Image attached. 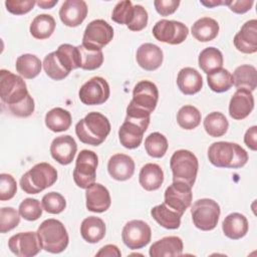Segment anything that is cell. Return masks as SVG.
<instances>
[{
    "label": "cell",
    "mask_w": 257,
    "mask_h": 257,
    "mask_svg": "<svg viewBox=\"0 0 257 257\" xmlns=\"http://www.w3.org/2000/svg\"><path fill=\"white\" fill-rule=\"evenodd\" d=\"M150 112L128 104L124 121L118 130L120 145L130 150L138 148L150 124Z\"/></svg>",
    "instance_id": "1"
},
{
    "label": "cell",
    "mask_w": 257,
    "mask_h": 257,
    "mask_svg": "<svg viewBox=\"0 0 257 257\" xmlns=\"http://www.w3.org/2000/svg\"><path fill=\"white\" fill-rule=\"evenodd\" d=\"M110 133V122L100 112H88L75 124V134L79 141L90 146H99Z\"/></svg>",
    "instance_id": "2"
},
{
    "label": "cell",
    "mask_w": 257,
    "mask_h": 257,
    "mask_svg": "<svg viewBox=\"0 0 257 257\" xmlns=\"http://www.w3.org/2000/svg\"><path fill=\"white\" fill-rule=\"evenodd\" d=\"M208 159L217 168L239 169L248 162L247 152L238 144L230 142H216L208 149Z\"/></svg>",
    "instance_id": "3"
},
{
    "label": "cell",
    "mask_w": 257,
    "mask_h": 257,
    "mask_svg": "<svg viewBox=\"0 0 257 257\" xmlns=\"http://www.w3.org/2000/svg\"><path fill=\"white\" fill-rule=\"evenodd\" d=\"M37 236L43 250L57 254L68 245V234L64 225L56 219L44 220L37 229Z\"/></svg>",
    "instance_id": "4"
},
{
    "label": "cell",
    "mask_w": 257,
    "mask_h": 257,
    "mask_svg": "<svg viewBox=\"0 0 257 257\" xmlns=\"http://www.w3.org/2000/svg\"><path fill=\"white\" fill-rule=\"evenodd\" d=\"M57 180L56 169L48 163H38L22 175L20 187L27 194H37L51 187Z\"/></svg>",
    "instance_id": "5"
},
{
    "label": "cell",
    "mask_w": 257,
    "mask_h": 257,
    "mask_svg": "<svg viewBox=\"0 0 257 257\" xmlns=\"http://www.w3.org/2000/svg\"><path fill=\"white\" fill-rule=\"evenodd\" d=\"M173 181L183 182L193 187L197 178L199 163L197 157L188 150L176 151L170 160Z\"/></svg>",
    "instance_id": "6"
},
{
    "label": "cell",
    "mask_w": 257,
    "mask_h": 257,
    "mask_svg": "<svg viewBox=\"0 0 257 257\" xmlns=\"http://www.w3.org/2000/svg\"><path fill=\"white\" fill-rule=\"evenodd\" d=\"M29 94L22 77L9 70H0V97L3 106L21 102Z\"/></svg>",
    "instance_id": "7"
},
{
    "label": "cell",
    "mask_w": 257,
    "mask_h": 257,
    "mask_svg": "<svg viewBox=\"0 0 257 257\" xmlns=\"http://www.w3.org/2000/svg\"><path fill=\"white\" fill-rule=\"evenodd\" d=\"M221 209L219 204L208 198L197 200L192 208V220L198 229L202 231H211L215 229L218 224Z\"/></svg>",
    "instance_id": "8"
},
{
    "label": "cell",
    "mask_w": 257,
    "mask_h": 257,
    "mask_svg": "<svg viewBox=\"0 0 257 257\" xmlns=\"http://www.w3.org/2000/svg\"><path fill=\"white\" fill-rule=\"evenodd\" d=\"M97 155L89 150H82L78 154L73 170V180L77 187L86 189L95 182Z\"/></svg>",
    "instance_id": "9"
},
{
    "label": "cell",
    "mask_w": 257,
    "mask_h": 257,
    "mask_svg": "<svg viewBox=\"0 0 257 257\" xmlns=\"http://www.w3.org/2000/svg\"><path fill=\"white\" fill-rule=\"evenodd\" d=\"M113 37V28L103 19H95L89 22L84 30L82 45L88 49L101 50Z\"/></svg>",
    "instance_id": "10"
},
{
    "label": "cell",
    "mask_w": 257,
    "mask_h": 257,
    "mask_svg": "<svg viewBox=\"0 0 257 257\" xmlns=\"http://www.w3.org/2000/svg\"><path fill=\"white\" fill-rule=\"evenodd\" d=\"M152 32L157 40L177 45L186 40L189 34V29L180 21L162 19L154 25Z\"/></svg>",
    "instance_id": "11"
},
{
    "label": "cell",
    "mask_w": 257,
    "mask_h": 257,
    "mask_svg": "<svg viewBox=\"0 0 257 257\" xmlns=\"http://www.w3.org/2000/svg\"><path fill=\"white\" fill-rule=\"evenodd\" d=\"M110 94L107 81L100 76H93L82 84L78 91L79 99L86 105H97L104 103Z\"/></svg>",
    "instance_id": "12"
},
{
    "label": "cell",
    "mask_w": 257,
    "mask_h": 257,
    "mask_svg": "<svg viewBox=\"0 0 257 257\" xmlns=\"http://www.w3.org/2000/svg\"><path fill=\"white\" fill-rule=\"evenodd\" d=\"M152 238L151 227L142 220L128 221L122 228L121 239L126 247L132 250L147 246Z\"/></svg>",
    "instance_id": "13"
},
{
    "label": "cell",
    "mask_w": 257,
    "mask_h": 257,
    "mask_svg": "<svg viewBox=\"0 0 257 257\" xmlns=\"http://www.w3.org/2000/svg\"><path fill=\"white\" fill-rule=\"evenodd\" d=\"M165 204L183 215L192 203V187L183 182H174L165 191Z\"/></svg>",
    "instance_id": "14"
},
{
    "label": "cell",
    "mask_w": 257,
    "mask_h": 257,
    "mask_svg": "<svg viewBox=\"0 0 257 257\" xmlns=\"http://www.w3.org/2000/svg\"><path fill=\"white\" fill-rule=\"evenodd\" d=\"M159 90L157 85L150 80L138 82L133 90V99L130 104L152 113L158 103Z\"/></svg>",
    "instance_id": "15"
},
{
    "label": "cell",
    "mask_w": 257,
    "mask_h": 257,
    "mask_svg": "<svg viewBox=\"0 0 257 257\" xmlns=\"http://www.w3.org/2000/svg\"><path fill=\"white\" fill-rule=\"evenodd\" d=\"M10 251L18 257H32L42 249L36 232H20L10 237L8 241Z\"/></svg>",
    "instance_id": "16"
},
{
    "label": "cell",
    "mask_w": 257,
    "mask_h": 257,
    "mask_svg": "<svg viewBox=\"0 0 257 257\" xmlns=\"http://www.w3.org/2000/svg\"><path fill=\"white\" fill-rule=\"evenodd\" d=\"M87 11V5L83 0H66L59 9V17L64 25L76 27L84 21Z\"/></svg>",
    "instance_id": "17"
},
{
    "label": "cell",
    "mask_w": 257,
    "mask_h": 257,
    "mask_svg": "<svg viewBox=\"0 0 257 257\" xmlns=\"http://www.w3.org/2000/svg\"><path fill=\"white\" fill-rule=\"evenodd\" d=\"M237 50L242 53L252 54L257 51V20L246 21L233 39Z\"/></svg>",
    "instance_id": "18"
},
{
    "label": "cell",
    "mask_w": 257,
    "mask_h": 257,
    "mask_svg": "<svg viewBox=\"0 0 257 257\" xmlns=\"http://www.w3.org/2000/svg\"><path fill=\"white\" fill-rule=\"evenodd\" d=\"M254 108V97L252 91L238 88L230 99L229 114L232 118L241 120L247 117Z\"/></svg>",
    "instance_id": "19"
},
{
    "label": "cell",
    "mask_w": 257,
    "mask_h": 257,
    "mask_svg": "<svg viewBox=\"0 0 257 257\" xmlns=\"http://www.w3.org/2000/svg\"><path fill=\"white\" fill-rule=\"evenodd\" d=\"M77 145L71 136H59L50 145L51 157L60 165H69L76 154Z\"/></svg>",
    "instance_id": "20"
},
{
    "label": "cell",
    "mask_w": 257,
    "mask_h": 257,
    "mask_svg": "<svg viewBox=\"0 0 257 257\" xmlns=\"http://www.w3.org/2000/svg\"><path fill=\"white\" fill-rule=\"evenodd\" d=\"M85 199L87 210L94 213L105 212L111 204L108 190L98 183H93L86 188Z\"/></svg>",
    "instance_id": "21"
},
{
    "label": "cell",
    "mask_w": 257,
    "mask_h": 257,
    "mask_svg": "<svg viewBox=\"0 0 257 257\" xmlns=\"http://www.w3.org/2000/svg\"><path fill=\"white\" fill-rule=\"evenodd\" d=\"M107 171L112 179L120 182L126 181L135 173V162L127 155L115 154L108 160Z\"/></svg>",
    "instance_id": "22"
},
{
    "label": "cell",
    "mask_w": 257,
    "mask_h": 257,
    "mask_svg": "<svg viewBox=\"0 0 257 257\" xmlns=\"http://www.w3.org/2000/svg\"><path fill=\"white\" fill-rule=\"evenodd\" d=\"M137 62L145 70L153 71L158 69L164 59L162 49L153 43H144L137 50Z\"/></svg>",
    "instance_id": "23"
},
{
    "label": "cell",
    "mask_w": 257,
    "mask_h": 257,
    "mask_svg": "<svg viewBox=\"0 0 257 257\" xmlns=\"http://www.w3.org/2000/svg\"><path fill=\"white\" fill-rule=\"evenodd\" d=\"M183 241L178 236L164 237L150 247L151 257H176L181 256L183 252Z\"/></svg>",
    "instance_id": "24"
},
{
    "label": "cell",
    "mask_w": 257,
    "mask_h": 257,
    "mask_svg": "<svg viewBox=\"0 0 257 257\" xmlns=\"http://www.w3.org/2000/svg\"><path fill=\"white\" fill-rule=\"evenodd\" d=\"M177 85L181 92L186 95H192L202 89L203 78L195 68L184 67L178 72Z\"/></svg>",
    "instance_id": "25"
},
{
    "label": "cell",
    "mask_w": 257,
    "mask_h": 257,
    "mask_svg": "<svg viewBox=\"0 0 257 257\" xmlns=\"http://www.w3.org/2000/svg\"><path fill=\"white\" fill-rule=\"evenodd\" d=\"M248 221L243 214L231 213L225 217L222 223V230L226 237L238 240L243 238L248 232Z\"/></svg>",
    "instance_id": "26"
},
{
    "label": "cell",
    "mask_w": 257,
    "mask_h": 257,
    "mask_svg": "<svg viewBox=\"0 0 257 257\" xmlns=\"http://www.w3.org/2000/svg\"><path fill=\"white\" fill-rule=\"evenodd\" d=\"M139 182L146 191H156L164 182V172L158 164L148 163L140 171Z\"/></svg>",
    "instance_id": "27"
},
{
    "label": "cell",
    "mask_w": 257,
    "mask_h": 257,
    "mask_svg": "<svg viewBox=\"0 0 257 257\" xmlns=\"http://www.w3.org/2000/svg\"><path fill=\"white\" fill-rule=\"evenodd\" d=\"M105 224L102 219L95 216L85 218L80 225V234L82 238L91 244L97 243L105 236Z\"/></svg>",
    "instance_id": "28"
},
{
    "label": "cell",
    "mask_w": 257,
    "mask_h": 257,
    "mask_svg": "<svg viewBox=\"0 0 257 257\" xmlns=\"http://www.w3.org/2000/svg\"><path fill=\"white\" fill-rule=\"evenodd\" d=\"M151 215L159 225L169 230L178 229L181 225V218L183 216L171 209L165 203L155 206L151 210Z\"/></svg>",
    "instance_id": "29"
},
{
    "label": "cell",
    "mask_w": 257,
    "mask_h": 257,
    "mask_svg": "<svg viewBox=\"0 0 257 257\" xmlns=\"http://www.w3.org/2000/svg\"><path fill=\"white\" fill-rule=\"evenodd\" d=\"M191 32L194 38L198 41L208 42L217 37L219 33V24L211 17H202L192 25Z\"/></svg>",
    "instance_id": "30"
},
{
    "label": "cell",
    "mask_w": 257,
    "mask_h": 257,
    "mask_svg": "<svg viewBox=\"0 0 257 257\" xmlns=\"http://www.w3.org/2000/svg\"><path fill=\"white\" fill-rule=\"evenodd\" d=\"M233 84L238 88H245L253 91L257 87V70L253 65L243 64L233 72Z\"/></svg>",
    "instance_id": "31"
},
{
    "label": "cell",
    "mask_w": 257,
    "mask_h": 257,
    "mask_svg": "<svg viewBox=\"0 0 257 257\" xmlns=\"http://www.w3.org/2000/svg\"><path fill=\"white\" fill-rule=\"evenodd\" d=\"M41 60L34 54L25 53L16 59V71L26 79L36 77L41 71Z\"/></svg>",
    "instance_id": "32"
},
{
    "label": "cell",
    "mask_w": 257,
    "mask_h": 257,
    "mask_svg": "<svg viewBox=\"0 0 257 257\" xmlns=\"http://www.w3.org/2000/svg\"><path fill=\"white\" fill-rule=\"evenodd\" d=\"M45 124L54 133L67 131L71 125V114L64 108L54 107L45 114Z\"/></svg>",
    "instance_id": "33"
},
{
    "label": "cell",
    "mask_w": 257,
    "mask_h": 257,
    "mask_svg": "<svg viewBox=\"0 0 257 257\" xmlns=\"http://www.w3.org/2000/svg\"><path fill=\"white\" fill-rule=\"evenodd\" d=\"M55 20L49 14L37 15L30 24V33L36 39H46L52 35L55 29Z\"/></svg>",
    "instance_id": "34"
},
{
    "label": "cell",
    "mask_w": 257,
    "mask_h": 257,
    "mask_svg": "<svg viewBox=\"0 0 257 257\" xmlns=\"http://www.w3.org/2000/svg\"><path fill=\"white\" fill-rule=\"evenodd\" d=\"M223 61L222 52L213 46L203 49L200 52L198 58L200 68L207 74L218 68H221Z\"/></svg>",
    "instance_id": "35"
},
{
    "label": "cell",
    "mask_w": 257,
    "mask_h": 257,
    "mask_svg": "<svg viewBox=\"0 0 257 257\" xmlns=\"http://www.w3.org/2000/svg\"><path fill=\"white\" fill-rule=\"evenodd\" d=\"M203 124L206 133L213 138L224 136L229 127V122L226 116L219 111H213L207 114Z\"/></svg>",
    "instance_id": "36"
},
{
    "label": "cell",
    "mask_w": 257,
    "mask_h": 257,
    "mask_svg": "<svg viewBox=\"0 0 257 257\" xmlns=\"http://www.w3.org/2000/svg\"><path fill=\"white\" fill-rule=\"evenodd\" d=\"M207 82L213 91L220 93L232 87L233 77L229 70L221 67L207 74Z\"/></svg>",
    "instance_id": "37"
},
{
    "label": "cell",
    "mask_w": 257,
    "mask_h": 257,
    "mask_svg": "<svg viewBox=\"0 0 257 257\" xmlns=\"http://www.w3.org/2000/svg\"><path fill=\"white\" fill-rule=\"evenodd\" d=\"M167 138L158 132L150 134L145 140V149L149 156L153 158H163L168 150Z\"/></svg>",
    "instance_id": "38"
},
{
    "label": "cell",
    "mask_w": 257,
    "mask_h": 257,
    "mask_svg": "<svg viewBox=\"0 0 257 257\" xmlns=\"http://www.w3.org/2000/svg\"><path fill=\"white\" fill-rule=\"evenodd\" d=\"M62 65L68 70L76 69L80 67V59H79V50L77 46H73L71 44H61L58 46L55 51Z\"/></svg>",
    "instance_id": "39"
},
{
    "label": "cell",
    "mask_w": 257,
    "mask_h": 257,
    "mask_svg": "<svg viewBox=\"0 0 257 257\" xmlns=\"http://www.w3.org/2000/svg\"><path fill=\"white\" fill-rule=\"evenodd\" d=\"M43 68L45 73L53 80L64 79L70 71H68L60 62L55 51L48 53L43 59Z\"/></svg>",
    "instance_id": "40"
},
{
    "label": "cell",
    "mask_w": 257,
    "mask_h": 257,
    "mask_svg": "<svg viewBox=\"0 0 257 257\" xmlns=\"http://www.w3.org/2000/svg\"><path fill=\"white\" fill-rule=\"evenodd\" d=\"M201 112L193 105L182 106L177 113L178 124L187 131L196 128L201 122Z\"/></svg>",
    "instance_id": "41"
},
{
    "label": "cell",
    "mask_w": 257,
    "mask_h": 257,
    "mask_svg": "<svg viewBox=\"0 0 257 257\" xmlns=\"http://www.w3.org/2000/svg\"><path fill=\"white\" fill-rule=\"evenodd\" d=\"M80 68L85 70H94L101 66L103 62V53L101 50H92L84 47L82 44L78 45Z\"/></svg>",
    "instance_id": "42"
},
{
    "label": "cell",
    "mask_w": 257,
    "mask_h": 257,
    "mask_svg": "<svg viewBox=\"0 0 257 257\" xmlns=\"http://www.w3.org/2000/svg\"><path fill=\"white\" fill-rule=\"evenodd\" d=\"M41 205L43 210L50 214H59L66 207L65 198L57 192H49L42 197Z\"/></svg>",
    "instance_id": "43"
},
{
    "label": "cell",
    "mask_w": 257,
    "mask_h": 257,
    "mask_svg": "<svg viewBox=\"0 0 257 257\" xmlns=\"http://www.w3.org/2000/svg\"><path fill=\"white\" fill-rule=\"evenodd\" d=\"M42 207L37 199L26 198L24 199L18 208V212L22 218L27 221H35L42 215Z\"/></svg>",
    "instance_id": "44"
},
{
    "label": "cell",
    "mask_w": 257,
    "mask_h": 257,
    "mask_svg": "<svg viewBox=\"0 0 257 257\" xmlns=\"http://www.w3.org/2000/svg\"><path fill=\"white\" fill-rule=\"evenodd\" d=\"M133 15H134V5L132 1L123 0V1L117 2L116 5L114 6L111 13V19L112 21L118 24H124L127 26L132 20Z\"/></svg>",
    "instance_id": "45"
},
{
    "label": "cell",
    "mask_w": 257,
    "mask_h": 257,
    "mask_svg": "<svg viewBox=\"0 0 257 257\" xmlns=\"http://www.w3.org/2000/svg\"><path fill=\"white\" fill-rule=\"evenodd\" d=\"M20 214L12 207H3L0 210V232L6 233L20 223Z\"/></svg>",
    "instance_id": "46"
},
{
    "label": "cell",
    "mask_w": 257,
    "mask_h": 257,
    "mask_svg": "<svg viewBox=\"0 0 257 257\" xmlns=\"http://www.w3.org/2000/svg\"><path fill=\"white\" fill-rule=\"evenodd\" d=\"M6 107V109L13 115L18 116V117H28L30 116L35 108L34 104V99L30 94L26 96L25 99H23L21 102H18L16 104L12 105H7L3 106Z\"/></svg>",
    "instance_id": "47"
},
{
    "label": "cell",
    "mask_w": 257,
    "mask_h": 257,
    "mask_svg": "<svg viewBox=\"0 0 257 257\" xmlns=\"http://www.w3.org/2000/svg\"><path fill=\"white\" fill-rule=\"evenodd\" d=\"M17 192V183L15 179L9 175L2 173L0 175V200L8 201L12 199Z\"/></svg>",
    "instance_id": "48"
},
{
    "label": "cell",
    "mask_w": 257,
    "mask_h": 257,
    "mask_svg": "<svg viewBox=\"0 0 257 257\" xmlns=\"http://www.w3.org/2000/svg\"><path fill=\"white\" fill-rule=\"evenodd\" d=\"M148 11L142 5H134V15L126 26L132 31H141L148 25Z\"/></svg>",
    "instance_id": "49"
},
{
    "label": "cell",
    "mask_w": 257,
    "mask_h": 257,
    "mask_svg": "<svg viewBox=\"0 0 257 257\" xmlns=\"http://www.w3.org/2000/svg\"><path fill=\"white\" fill-rule=\"evenodd\" d=\"M36 4L34 0H7L5 6L8 12L14 15H22L28 13Z\"/></svg>",
    "instance_id": "50"
},
{
    "label": "cell",
    "mask_w": 257,
    "mask_h": 257,
    "mask_svg": "<svg viewBox=\"0 0 257 257\" xmlns=\"http://www.w3.org/2000/svg\"><path fill=\"white\" fill-rule=\"evenodd\" d=\"M155 8L162 16H169L173 14L179 7L180 1L178 0H155Z\"/></svg>",
    "instance_id": "51"
},
{
    "label": "cell",
    "mask_w": 257,
    "mask_h": 257,
    "mask_svg": "<svg viewBox=\"0 0 257 257\" xmlns=\"http://www.w3.org/2000/svg\"><path fill=\"white\" fill-rule=\"evenodd\" d=\"M254 4V1L252 0H231V1H225V5L229 7V9L237 14H243L249 11Z\"/></svg>",
    "instance_id": "52"
},
{
    "label": "cell",
    "mask_w": 257,
    "mask_h": 257,
    "mask_svg": "<svg viewBox=\"0 0 257 257\" xmlns=\"http://www.w3.org/2000/svg\"><path fill=\"white\" fill-rule=\"evenodd\" d=\"M245 145L252 151L257 150V126L253 125L247 130L244 136Z\"/></svg>",
    "instance_id": "53"
},
{
    "label": "cell",
    "mask_w": 257,
    "mask_h": 257,
    "mask_svg": "<svg viewBox=\"0 0 257 257\" xmlns=\"http://www.w3.org/2000/svg\"><path fill=\"white\" fill-rule=\"evenodd\" d=\"M95 256H97V257H99V256H102V257H104V256H107V257H112V256L120 257L121 256V252L119 251V249L115 245L108 244V245H105L102 248H100V250L95 254Z\"/></svg>",
    "instance_id": "54"
},
{
    "label": "cell",
    "mask_w": 257,
    "mask_h": 257,
    "mask_svg": "<svg viewBox=\"0 0 257 257\" xmlns=\"http://www.w3.org/2000/svg\"><path fill=\"white\" fill-rule=\"evenodd\" d=\"M57 0H52V1H37L36 4L40 7V8H43V9H50L52 8L54 5L57 4Z\"/></svg>",
    "instance_id": "55"
},
{
    "label": "cell",
    "mask_w": 257,
    "mask_h": 257,
    "mask_svg": "<svg viewBox=\"0 0 257 257\" xmlns=\"http://www.w3.org/2000/svg\"><path fill=\"white\" fill-rule=\"evenodd\" d=\"M200 2H201V4H203L204 6L209 7V8H212V7L221 5V4H225V1H216V0H212V1H203V0H201Z\"/></svg>",
    "instance_id": "56"
}]
</instances>
